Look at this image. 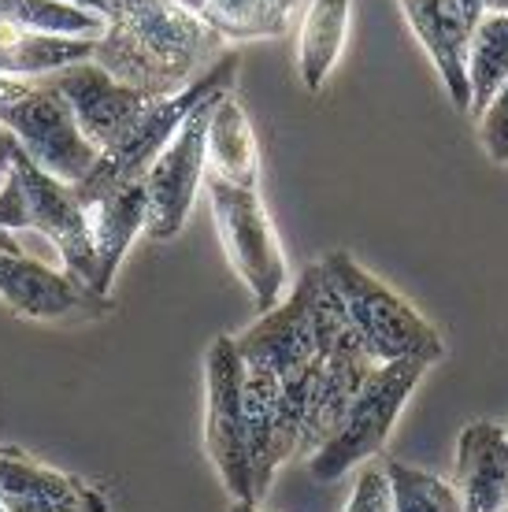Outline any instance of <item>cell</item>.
Here are the masks:
<instances>
[{
	"label": "cell",
	"mask_w": 508,
	"mask_h": 512,
	"mask_svg": "<svg viewBox=\"0 0 508 512\" xmlns=\"http://www.w3.org/2000/svg\"><path fill=\"white\" fill-rule=\"evenodd\" d=\"M453 490L464 512L508 509V438L494 420H471L457 438Z\"/></svg>",
	"instance_id": "5bb4252c"
},
{
	"label": "cell",
	"mask_w": 508,
	"mask_h": 512,
	"mask_svg": "<svg viewBox=\"0 0 508 512\" xmlns=\"http://www.w3.org/2000/svg\"><path fill=\"white\" fill-rule=\"evenodd\" d=\"M0 249H4V253H23V249H19V242H15L12 234H4V231H0Z\"/></svg>",
	"instance_id": "f1b7e54d"
},
{
	"label": "cell",
	"mask_w": 508,
	"mask_h": 512,
	"mask_svg": "<svg viewBox=\"0 0 508 512\" xmlns=\"http://www.w3.org/2000/svg\"><path fill=\"white\" fill-rule=\"evenodd\" d=\"M508 82V15L486 12L468 41V116H483V108L494 101V93Z\"/></svg>",
	"instance_id": "d6986e66"
},
{
	"label": "cell",
	"mask_w": 508,
	"mask_h": 512,
	"mask_svg": "<svg viewBox=\"0 0 508 512\" xmlns=\"http://www.w3.org/2000/svg\"><path fill=\"white\" fill-rule=\"evenodd\" d=\"M204 449L230 498L260 505L253 490L249 431H245L242 357L230 334L212 338V346L204 353Z\"/></svg>",
	"instance_id": "ba28073f"
},
{
	"label": "cell",
	"mask_w": 508,
	"mask_h": 512,
	"mask_svg": "<svg viewBox=\"0 0 508 512\" xmlns=\"http://www.w3.org/2000/svg\"><path fill=\"white\" fill-rule=\"evenodd\" d=\"M204 193H208L227 260L234 264L238 279L249 286L256 312L264 316L279 305L282 290H286V253L275 234V223L267 216L264 197L260 190L230 186L212 175H204Z\"/></svg>",
	"instance_id": "8992f818"
},
{
	"label": "cell",
	"mask_w": 508,
	"mask_h": 512,
	"mask_svg": "<svg viewBox=\"0 0 508 512\" xmlns=\"http://www.w3.org/2000/svg\"><path fill=\"white\" fill-rule=\"evenodd\" d=\"M145 182H130L119 186L108 197H101L97 205H89V234H93V294L108 297L112 282L119 275L123 256L130 253V245L138 234H145Z\"/></svg>",
	"instance_id": "9a60e30c"
},
{
	"label": "cell",
	"mask_w": 508,
	"mask_h": 512,
	"mask_svg": "<svg viewBox=\"0 0 508 512\" xmlns=\"http://www.w3.org/2000/svg\"><path fill=\"white\" fill-rule=\"evenodd\" d=\"M345 512H394L390 501V479L382 464H364L353 483V494L345 501Z\"/></svg>",
	"instance_id": "cb8c5ba5"
},
{
	"label": "cell",
	"mask_w": 508,
	"mask_h": 512,
	"mask_svg": "<svg viewBox=\"0 0 508 512\" xmlns=\"http://www.w3.org/2000/svg\"><path fill=\"white\" fill-rule=\"evenodd\" d=\"M238 71H242L238 52H223L216 64L208 67L201 78H193L186 90L171 93V97H156V101L138 116V123L130 127L127 138L119 141L112 153H104L78 186H71V193L78 197V205L82 208L97 205L101 197H108V193L119 190V186H130V182L145 179V171H149L156 156L171 145L178 127H182L208 97L234 93Z\"/></svg>",
	"instance_id": "3957f363"
},
{
	"label": "cell",
	"mask_w": 508,
	"mask_h": 512,
	"mask_svg": "<svg viewBox=\"0 0 508 512\" xmlns=\"http://www.w3.org/2000/svg\"><path fill=\"white\" fill-rule=\"evenodd\" d=\"M264 8H271V12L286 15V19H293V12H297V0H260Z\"/></svg>",
	"instance_id": "4316f807"
},
{
	"label": "cell",
	"mask_w": 508,
	"mask_h": 512,
	"mask_svg": "<svg viewBox=\"0 0 508 512\" xmlns=\"http://www.w3.org/2000/svg\"><path fill=\"white\" fill-rule=\"evenodd\" d=\"M93 64L149 97H171L223 56V38L175 0H101Z\"/></svg>",
	"instance_id": "6da1fadb"
},
{
	"label": "cell",
	"mask_w": 508,
	"mask_h": 512,
	"mask_svg": "<svg viewBox=\"0 0 508 512\" xmlns=\"http://www.w3.org/2000/svg\"><path fill=\"white\" fill-rule=\"evenodd\" d=\"M353 0H312L297 34V71L308 93H319L345 49Z\"/></svg>",
	"instance_id": "e0dca14e"
},
{
	"label": "cell",
	"mask_w": 508,
	"mask_h": 512,
	"mask_svg": "<svg viewBox=\"0 0 508 512\" xmlns=\"http://www.w3.org/2000/svg\"><path fill=\"white\" fill-rule=\"evenodd\" d=\"M0 505L4 512H108L93 483L56 472L19 446H0Z\"/></svg>",
	"instance_id": "7c38bea8"
},
{
	"label": "cell",
	"mask_w": 508,
	"mask_h": 512,
	"mask_svg": "<svg viewBox=\"0 0 508 512\" xmlns=\"http://www.w3.org/2000/svg\"><path fill=\"white\" fill-rule=\"evenodd\" d=\"M230 512H264L260 505H249V501H230Z\"/></svg>",
	"instance_id": "f546056e"
},
{
	"label": "cell",
	"mask_w": 508,
	"mask_h": 512,
	"mask_svg": "<svg viewBox=\"0 0 508 512\" xmlns=\"http://www.w3.org/2000/svg\"><path fill=\"white\" fill-rule=\"evenodd\" d=\"M204 175H212L230 186L260 190V149L249 123V112L242 101L227 93L219 97L212 116H208V134H204Z\"/></svg>",
	"instance_id": "2e32d148"
},
{
	"label": "cell",
	"mask_w": 508,
	"mask_h": 512,
	"mask_svg": "<svg viewBox=\"0 0 508 512\" xmlns=\"http://www.w3.org/2000/svg\"><path fill=\"white\" fill-rule=\"evenodd\" d=\"M453 4H457V12L464 15V19H468L471 26H475V23H479V19H483L486 0H453Z\"/></svg>",
	"instance_id": "484cf974"
},
{
	"label": "cell",
	"mask_w": 508,
	"mask_h": 512,
	"mask_svg": "<svg viewBox=\"0 0 508 512\" xmlns=\"http://www.w3.org/2000/svg\"><path fill=\"white\" fill-rule=\"evenodd\" d=\"M0 127L12 134L30 164L64 186H78L101 160V153L82 138L67 101L45 78H30L15 101L0 104Z\"/></svg>",
	"instance_id": "52a82bcc"
},
{
	"label": "cell",
	"mask_w": 508,
	"mask_h": 512,
	"mask_svg": "<svg viewBox=\"0 0 508 512\" xmlns=\"http://www.w3.org/2000/svg\"><path fill=\"white\" fill-rule=\"evenodd\" d=\"M97 38H52V34H26L0 23V75L4 78H45L64 67L93 60Z\"/></svg>",
	"instance_id": "ac0fdd59"
},
{
	"label": "cell",
	"mask_w": 508,
	"mask_h": 512,
	"mask_svg": "<svg viewBox=\"0 0 508 512\" xmlns=\"http://www.w3.org/2000/svg\"><path fill=\"white\" fill-rule=\"evenodd\" d=\"M52 90L60 93L75 116L82 138L97 149V153H112L119 141L127 138L138 116L156 101L149 93L130 90L123 82H115L108 71L86 60V64L64 67L56 75H45Z\"/></svg>",
	"instance_id": "30bf717a"
},
{
	"label": "cell",
	"mask_w": 508,
	"mask_h": 512,
	"mask_svg": "<svg viewBox=\"0 0 508 512\" xmlns=\"http://www.w3.org/2000/svg\"><path fill=\"white\" fill-rule=\"evenodd\" d=\"M223 41H264L282 38L290 19L264 8L260 0H175Z\"/></svg>",
	"instance_id": "ffe728a7"
},
{
	"label": "cell",
	"mask_w": 508,
	"mask_h": 512,
	"mask_svg": "<svg viewBox=\"0 0 508 512\" xmlns=\"http://www.w3.org/2000/svg\"><path fill=\"white\" fill-rule=\"evenodd\" d=\"M486 12H490V15H508V0H486L483 15Z\"/></svg>",
	"instance_id": "83f0119b"
},
{
	"label": "cell",
	"mask_w": 508,
	"mask_h": 512,
	"mask_svg": "<svg viewBox=\"0 0 508 512\" xmlns=\"http://www.w3.org/2000/svg\"><path fill=\"white\" fill-rule=\"evenodd\" d=\"M382 472L390 479V501L394 512H464L453 483L434 472L412 468L405 461H382Z\"/></svg>",
	"instance_id": "7402d4cb"
},
{
	"label": "cell",
	"mask_w": 508,
	"mask_h": 512,
	"mask_svg": "<svg viewBox=\"0 0 508 512\" xmlns=\"http://www.w3.org/2000/svg\"><path fill=\"white\" fill-rule=\"evenodd\" d=\"M479 141L494 164H508V82L479 116Z\"/></svg>",
	"instance_id": "603a6c76"
},
{
	"label": "cell",
	"mask_w": 508,
	"mask_h": 512,
	"mask_svg": "<svg viewBox=\"0 0 508 512\" xmlns=\"http://www.w3.org/2000/svg\"><path fill=\"white\" fill-rule=\"evenodd\" d=\"M15 153H19V145H15V138L8 134V130L0 127V186L8 182V175H12V160Z\"/></svg>",
	"instance_id": "d4e9b609"
},
{
	"label": "cell",
	"mask_w": 508,
	"mask_h": 512,
	"mask_svg": "<svg viewBox=\"0 0 508 512\" xmlns=\"http://www.w3.org/2000/svg\"><path fill=\"white\" fill-rule=\"evenodd\" d=\"M405 12L412 34L420 38L427 56L434 60L442 86L449 93L453 108L468 112L471 90H468V41L475 26L457 12L453 0H397Z\"/></svg>",
	"instance_id": "4fadbf2b"
},
{
	"label": "cell",
	"mask_w": 508,
	"mask_h": 512,
	"mask_svg": "<svg viewBox=\"0 0 508 512\" xmlns=\"http://www.w3.org/2000/svg\"><path fill=\"white\" fill-rule=\"evenodd\" d=\"M427 375L423 360H394L379 364L360 386L353 405L345 409L334 435L308 457V472L319 483H334L353 468H364L382 453L386 438L394 431L397 416L405 412L408 397L416 394L420 379Z\"/></svg>",
	"instance_id": "5b68a950"
},
{
	"label": "cell",
	"mask_w": 508,
	"mask_h": 512,
	"mask_svg": "<svg viewBox=\"0 0 508 512\" xmlns=\"http://www.w3.org/2000/svg\"><path fill=\"white\" fill-rule=\"evenodd\" d=\"M227 97V93H219ZM219 97H208V101L193 112L178 134L171 138L164 153L156 156L153 167L145 171V234L153 242H171L186 219H190V208L197 201V190L204 186V134H208V116L216 108Z\"/></svg>",
	"instance_id": "9c48e42d"
},
{
	"label": "cell",
	"mask_w": 508,
	"mask_h": 512,
	"mask_svg": "<svg viewBox=\"0 0 508 512\" xmlns=\"http://www.w3.org/2000/svg\"><path fill=\"white\" fill-rule=\"evenodd\" d=\"M0 231H38L45 234L64 260V275L78 286H93V234H89V212L78 205L71 186L45 175L38 164H30L23 149L12 160V175L0 186ZM93 294V290H89Z\"/></svg>",
	"instance_id": "277c9868"
},
{
	"label": "cell",
	"mask_w": 508,
	"mask_h": 512,
	"mask_svg": "<svg viewBox=\"0 0 508 512\" xmlns=\"http://www.w3.org/2000/svg\"><path fill=\"white\" fill-rule=\"evenodd\" d=\"M0 23L52 38H101L104 15L67 0H0Z\"/></svg>",
	"instance_id": "44dd1931"
},
{
	"label": "cell",
	"mask_w": 508,
	"mask_h": 512,
	"mask_svg": "<svg viewBox=\"0 0 508 512\" xmlns=\"http://www.w3.org/2000/svg\"><path fill=\"white\" fill-rule=\"evenodd\" d=\"M0 512H4V505H0Z\"/></svg>",
	"instance_id": "1f68e13d"
},
{
	"label": "cell",
	"mask_w": 508,
	"mask_h": 512,
	"mask_svg": "<svg viewBox=\"0 0 508 512\" xmlns=\"http://www.w3.org/2000/svg\"><path fill=\"white\" fill-rule=\"evenodd\" d=\"M323 279L331 282L334 297L342 305L345 320L368 349L375 364L394 360H423L427 368L445 357L442 334L423 320L405 297L394 294L386 282H379L368 268H360L349 253H327L319 260Z\"/></svg>",
	"instance_id": "7a4b0ae2"
},
{
	"label": "cell",
	"mask_w": 508,
	"mask_h": 512,
	"mask_svg": "<svg viewBox=\"0 0 508 512\" xmlns=\"http://www.w3.org/2000/svg\"><path fill=\"white\" fill-rule=\"evenodd\" d=\"M0 301L26 320H67V316H104L112 297L89 294L71 275L41 264L26 253L0 249Z\"/></svg>",
	"instance_id": "8fae6325"
},
{
	"label": "cell",
	"mask_w": 508,
	"mask_h": 512,
	"mask_svg": "<svg viewBox=\"0 0 508 512\" xmlns=\"http://www.w3.org/2000/svg\"><path fill=\"white\" fill-rule=\"evenodd\" d=\"M501 427H505V438H508V423H501Z\"/></svg>",
	"instance_id": "4dcf8cb0"
}]
</instances>
